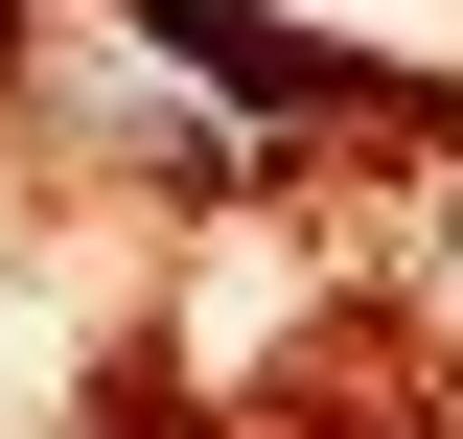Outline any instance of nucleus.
<instances>
[{"label": "nucleus", "mask_w": 463, "mask_h": 439, "mask_svg": "<svg viewBox=\"0 0 463 439\" xmlns=\"http://www.w3.org/2000/svg\"><path fill=\"white\" fill-rule=\"evenodd\" d=\"M163 70H209V93H255V116H417V70H347V47H301V23H255V0H116Z\"/></svg>", "instance_id": "1"}]
</instances>
